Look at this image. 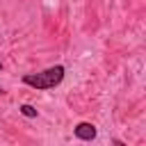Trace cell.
<instances>
[{
  "mask_svg": "<svg viewBox=\"0 0 146 146\" xmlns=\"http://www.w3.org/2000/svg\"><path fill=\"white\" fill-rule=\"evenodd\" d=\"M73 132H75V137H78V139H82V141H91V139L96 137V125H94V123L82 121V123H78V125L73 128Z\"/></svg>",
  "mask_w": 146,
  "mask_h": 146,
  "instance_id": "2",
  "label": "cell"
},
{
  "mask_svg": "<svg viewBox=\"0 0 146 146\" xmlns=\"http://www.w3.org/2000/svg\"><path fill=\"white\" fill-rule=\"evenodd\" d=\"M0 68H2V64H0Z\"/></svg>",
  "mask_w": 146,
  "mask_h": 146,
  "instance_id": "4",
  "label": "cell"
},
{
  "mask_svg": "<svg viewBox=\"0 0 146 146\" xmlns=\"http://www.w3.org/2000/svg\"><path fill=\"white\" fill-rule=\"evenodd\" d=\"M21 114H23V116H27V119H34V116H36V110H34L32 105H27V103H25V105H21Z\"/></svg>",
  "mask_w": 146,
  "mask_h": 146,
  "instance_id": "3",
  "label": "cell"
},
{
  "mask_svg": "<svg viewBox=\"0 0 146 146\" xmlns=\"http://www.w3.org/2000/svg\"><path fill=\"white\" fill-rule=\"evenodd\" d=\"M62 80H64V66H59V64L50 66V68H46L41 73H27V75H23V82L27 87H34V89H52Z\"/></svg>",
  "mask_w": 146,
  "mask_h": 146,
  "instance_id": "1",
  "label": "cell"
}]
</instances>
